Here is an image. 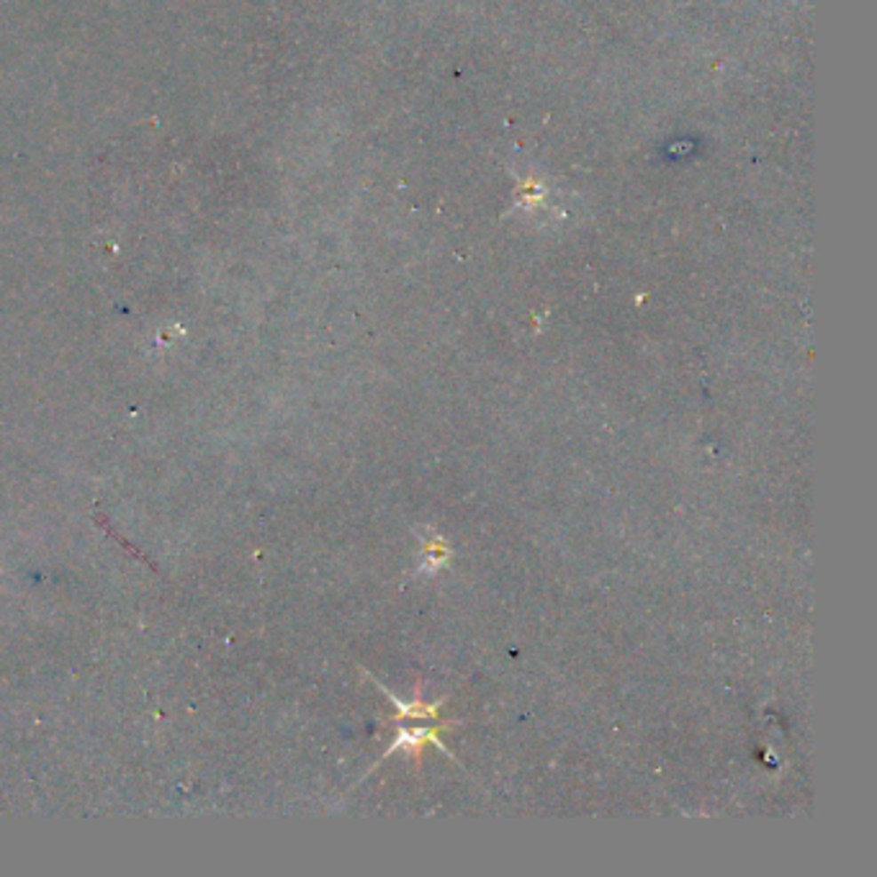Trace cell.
<instances>
[{
  "label": "cell",
  "mask_w": 877,
  "mask_h": 877,
  "mask_svg": "<svg viewBox=\"0 0 877 877\" xmlns=\"http://www.w3.org/2000/svg\"><path fill=\"white\" fill-rule=\"evenodd\" d=\"M450 726H453V723H440V726H407V723H404V726H399V736H396V741L391 744L389 752L384 756L396 754L399 749H404V752H419V746H425V744H435L442 754H448L453 759V754H450L448 746H445V741H440V731H445V729H450Z\"/></svg>",
  "instance_id": "obj_1"
},
{
  "label": "cell",
  "mask_w": 877,
  "mask_h": 877,
  "mask_svg": "<svg viewBox=\"0 0 877 877\" xmlns=\"http://www.w3.org/2000/svg\"><path fill=\"white\" fill-rule=\"evenodd\" d=\"M376 682V680H373ZM376 687H381L384 692H387V698H389L391 703L396 706V721H435L440 715V707H442V703L445 700H438V703H422V700H415V703H404L402 698H396L394 692H389L387 687L381 682H376Z\"/></svg>",
  "instance_id": "obj_2"
}]
</instances>
